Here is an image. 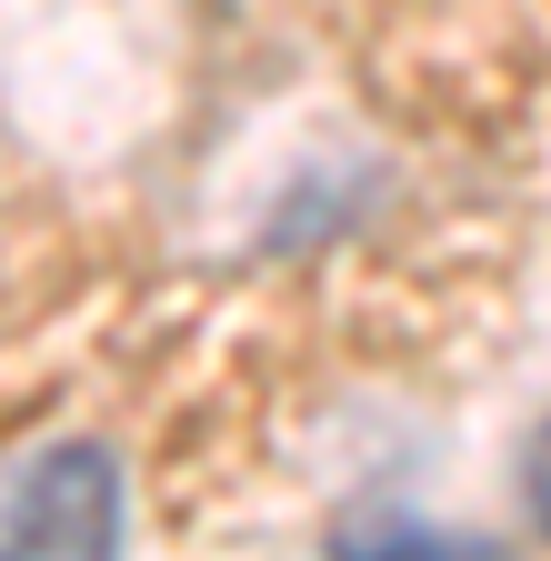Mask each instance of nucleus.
<instances>
[{
    "label": "nucleus",
    "mask_w": 551,
    "mask_h": 561,
    "mask_svg": "<svg viewBox=\"0 0 551 561\" xmlns=\"http://www.w3.org/2000/svg\"><path fill=\"white\" fill-rule=\"evenodd\" d=\"M521 491H531V522L551 531V421H541V442H531V461H521Z\"/></svg>",
    "instance_id": "obj_2"
},
{
    "label": "nucleus",
    "mask_w": 551,
    "mask_h": 561,
    "mask_svg": "<svg viewBox=\"0 0 551 561\" xmlns=\"http://www.w3.org/2000/svg\"><path fill=\"white\" fill-rule=\"evenodd\" d=\"M120 522V481L101 451H50L11 502H0V541L11 551H101Z\"/></svg>",
    "instance_id": "obj_1"
}]
</instances>
